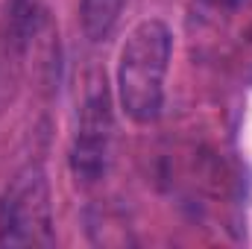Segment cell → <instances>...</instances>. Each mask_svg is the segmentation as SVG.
<instances>
[{
  "instance_id": "obj_1",
  "label": "cell",
  "mask_w": 252,
  "mask_h": 249,
  "mask_svg": "<svg viewBox=\"0 0 252 249\" xmlns=\"http://www.w3.org/2000/svg\"><path fill=\"white\" fill-rule=\"evenodd\" d=\"M173 35L167 24L150 18L126 35L118 56V100L132 124H153L164 109V76L170 67Z\"/></svg>"
},
{
  "instance_id": "obj_2",
  "label": "cell",
  "mask_w": 252,
  "mask_h": 249,
  "mask_svg": "<svg viewBox=\"0 0 252 249\" xmlns=\"http://www.w3.org/2000/svg\"><path fill=\"white\" fill-rule=\"evenodd\" d=\"M0 244L3 247H50L53 244L50 182L38 164L21 167L3 190Z\"/></svg>"
},
{
  "instance_id": "obj_3",
  "label": "cell",
  "mask_w": 252,
  "mask_h": 249,
  "mask_svg": "<svg viewBox=\"0 0 252 249\" xmlns=\"http://www.w3.org/2000/svg\"><path fill=\"white\" fill-rule=\"evenodd\" d=\"M112 141H115V124H112L109 88H106V79L97 76L79 109V124L70 147L73 176L82 182L103 179L112 164Z\"/></svg>"
},
{
  "instance_id": "obj_4",
  "label": "cell",
  "mask_w": 252,
  "mask_h": 249,
  "mask_svg": "<svg viewBox=\"0 0 252 249\" xmlns=\"http://www.w3.org/2000/svg\"><path fill=\"white\" fill-rule=\"evenodd\" d=\"M126 0H82L79 3V21H82V32L88 35V41H103L112 35V30L118 27L121 15H124Z\"/></svg>"
},
{
  "instance_id": "obj_5",
  "label": "cell",
  "mask_w": 252,
  "mask_h": 249,
  "mask_svg": "<svg viewBox=\"0 0 252 249\" xmlns=\"http://www.w3.org/2000/svg\"><path fill=\"white\" fill-rule=\"evenodd\" d=\"M238 3L241 0H193V21L199 27L220 24V21H226L238 9Z\"/></svg>"
}]
</instances>
